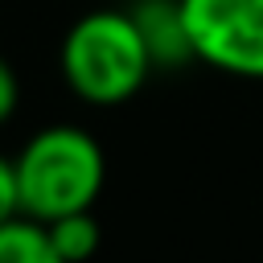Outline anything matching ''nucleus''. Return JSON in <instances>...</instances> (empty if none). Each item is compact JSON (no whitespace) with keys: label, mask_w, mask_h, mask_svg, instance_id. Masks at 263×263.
<instances>
[{"label":"nucleus","mask_w":263,"mask_h":263,"mask_svg":"<svg viewBox=\"0 0 263 263\" xmlns=\"http://www.w3.org/2000/svg\"><path fill=\"white\" fill-rule=\"evenodd\" d=\"M58 66L70 95L90 107H119L136 99L156 70L127 8L82 12L62 37Z\"/></svg>","instance_id":"nucleus-1"},{"label":"nucleus","mask_w":263,"mask_h":263,"mask_svg":"<svg viewBox=\"0 0 263 263\" xmlns=\"http://www.w3.org/2000/svg\"><path fill=\"white\" fill-rule=\"evenodd\" d=\"M12 168L21 214L33 222H53L62 214L90 210L107 177L99 140L78 123H49L33 132L12 156Z\"/></svg>","instance_id":"nucleus-2"},{"label":"nucleus","mask_w":263,"mask_h":263,"mask_svg":"<svg viewBox=\"0 0 263 263\" xmlns=\"http://www.w3.org/2000/svg\"><path fill=\"white\" fill-rule=\"evenodd\" d=\"M193 62L263 82V0H181Z\"/></svg>","instance_id":"nucleus-3"},{"label":"nucleus","mask_w":263,"mask_h":263,"mask_svg":"<svg viewBox=\"0 0 263 263\" xmlns=\"http://www.w3.org/2000/svg\"><path fill=\"white\" fill-rule=\"evenodd\" d=\"M132 21L152 53L156 70H177L193 62V45L185 33V16H181V0H132Z\"/></svg>","instance_id":"nucleus-4"},{"label":"nucleus","mask_w":263,"mask_h":263,"mask_svg":"<svg viewBox=\"0 0 263 263\" xmlns=\"http://www.w3.org/2000/svg\"><path fill=\"white\" fill-rule=\"evenodd\" d=\"M0 263H66V259L53 251L45 222L16 214L0 222Z\"/></svg>","instance_id":"nucleus-5"},{"label":"nucleus","mask_w":263,"mask_h":263,"mask_svg":"<svg viewBox=\"0 0 263 263\" xmlns=\"http://www.w3.org/2000/svg\"><path fill=\"white\" fill-rule=\"evenodd\" d=\"M45 230H49L53 251H58L66 263H86V259H95V251H99V242H103V230H99V222H95L90 210L62 214V218L45 222Z\"/></svg>","instance_id":"nucleus-6"},{"label":"nucleus","mask_w":263,"mask_h":263,"mask_svg":"<svg viewBox=\"0 0 263 263\" xmlns=\"http://www.w3.org/2000/svg\"><path fill=\"white\" fill-rule=\"evenodd\" d=\"M16 103H21V78H16L12 62L0 53V127L16 115Z\"/></svg>","instance_id":"nucleus-7"},{"label":"nucleus","mask_w":263,"mask_h":263,"mask_svg":"<svg viewBox=\"0 0 263 263\" xmlns=\"http://www.w3.org/2000/svg\"><path fill=\"white\" fill-rule=\"evenodd\" d=\"M21 214V197H16V168H12V156L0 152V222L16 218Z\"/></svg>","instance_id":"nucleus-8"}]
</instances>
